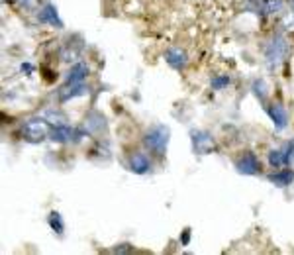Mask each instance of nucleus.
Wrapping results in <instances>:
<instances>
[{
	"label": "nucleus",
	"mask_w": 294,
	"mask_h": 255,
	"mask_svg": "<svg viewBox=\"0 0 294 255\" xmlns=\"http://www.w3.org/2000/svg\"><path fill=\"white\" fill-rule=\"evenodd\" d=\"M169 139H171V129H169V126H165V124L151 126L144 133V145L153 155H157V157H163L167 153Z\"/></svg>",
	"instance_id": "1"
},
{
	"label": "nucleus",
	"mask_w": 294,
	"mask_h": 255,
	"mask_svg": "<svg viewBox=\"0 0 294 255\" xmlns=\"http://www.w3.org/2000/svg\"><path fill=\"white\" fill-rule=\"evenodd\" d=\"M291 53V43L287 41V37L283 35H275L273 39H269V43L265 45V61H267V67L273 71L277 69L281 63L287 61Z\"/></svg>",
	"instance_id": "2"
},
{
	"label": "nucleus",
	"mask_w": 294,
	"mask_h": 255,
	"mask_svg": "<svg viewBox=\"0 0 294 255\" xmlns=\"http://www.w3.org/2000/svg\"><path fill=\"white\" fill-rule=\"evenodd\" d=\"M49 129L51 128L47 126V120L43 116L39 118H29L24 122L22 126V137L28 141V143H41L49 137Z\"/></svg>",
	"instance_id": "3"
},
{
	"label": "nucleus",
	"mask_w": 294,
	"mask_h": 255,
	"mask_svg": "<svg viewBox=\"0 0 294 255\" xmlns=\"http://www.w3.org/2000/svg\"><path fill=\"white\" fill-rule=\"evenodd\" d=\"M190 141H192V151L196 155H208L216 151V141L212 133L206 129H190Z\"/></svg>",
	"instance_id": "4"
},
{
	"label": "nucleus",
	"mask_w": 294,
	"mask_h": 255,
	"mask_svg": "<svg viewBox=\"0 0 294 255\" xmlns=\"http://www.w3.org/2000/svg\"><path fill=\"white\" fill-rule=\"evenodd\" d=\"M235 171L239 175H249V177H255L261 173V163L257 159V155L253 151H245L237 161H235Z\"/></svg>",
	"instance_id": "5"
},
{
	"label": "nucleus",
	"mask_w": 294,
	"mask_h": 255,
	"mask_svg": "<svg viewBox=\"0 0 294 255\" xmlns=\"http://www.w3.org/2000/svg\"><path fill=\"white\" fill-rule=\"evenodd\" d=\"M88 93V87L85 83H65L59 91H57V98L61 104L73 100V98H79V96H85Z\"/></svg>",
	"instance_id": "6"
},
{
	"label": "nucleus",
	"mask_w": 294,
	"mask_h": 255,
	"mask_svg": "<svg viewBox=\"0 0 294 255\" xmlns=\"http://www.w3.org/2000/svg\"><path fill=\"white\" fill-rule=\"evenodd\" d=\"M37 22H39V24H47V26L57 28V30H63V26H65L63 20H61L59 14H57L55 4H51V2L43 4V8L37 12Z\"/></svg>",
	"instance_id": "7"
},
{
	"label": "nucleus",
	"mask_w": 294,
	"mask_h": 255,
	"mask_svg": "<svg viewBox=\"0 0 294 255\" xmlns=\"http://www.w3.org/2000/svg\"><path fill=\"white\" fill-rule=\"evenodd\" d=\"M165 61H167V65H169L171 69L182 71V69L188 65V55H186V51L180 49V47H169V49L165 51Z\"/></svg>",
	"instance_id": "8"
},
{
	"label": "nucleus",
	"mask_w": 294,
	"mask_h": 255,
	"mask_svg": "<svg viewBox=\"0 0 294 255\" xmlns=\"http://www.w3.org/2000/svg\"><path fill=\"white\" fill-rule=\"evenodd\" d=\"M83 126L88 129V133H90V135H100V133H104V131H106L108 122H106V118H104L98 110H92V112H88V114H87V118H85V124H83Z\"/></svg>",
	"instance_id": "9"
},
{
	"label": "nucleus",
	"mask_w": 294,
	"mask_h": 255,
	"mask_svg": "<svg viewBox=\"0 0 294 255\" xmlns=\"http://www.w3.org/2000/svg\"><path fill=\"white\" fill-rule=\"evenodd\" d=\"M128 169H130L132 173H136V175H147V173L151 171V159L147 157L146 153L136 151V153H132L130 159H128Z\"/></svg>",
	"instance_id": "10"
},
{
	"label": "nucleus",
	"mask_w": 294,
	"mask_h": 255,
	"mask_svg": "<svg viewBox=\"0 0 294 255\" xmlns=\"http://www.w3.org/2000/svg\"><path fill=\"white\" fill-rule=\"evenodd\" d=\"M265 110H267V114H269L271 122L275 124L277 129H285V128L289 126V114H287V110H285V106H283V104L273 102V104H269Z\"/></svg>",
	"instance_id": "11"
},
{
	"label": "nucleus",
	"mask_w": 294,
	"mask_h": 255,
	"mask_svg": "<svg viewBox=\"0 0 294 255\" xmlns=\"http://www.w3.org/2000/svg\"><path fill=\"white\" fill-rule=\"evenodd\" d=\"M88 65L83 61H77L71 65L69 73L65 75V83H85V79L88 77Z\"/></svg>",
	"instance_id": "12"
},
{
	"label": "nucleus",
	"mask_w": 294,
	"mask_h": 255,
	"mask_svg": "<svg viewBox=\"0 0 294 255\" xmlns=\"http://www.w3.org/2000/svg\"><path fill=\"white\" fill-rule=\"evenodd\" d=\"M73 129L69 124H57V126H51L49 129V139L55 141V143H69L73 139Z\"/></svg>",
	"instance_id": "13"
},
{
	"label": "nucleus",
	"mask_w": 294,
	"mask_h": 255,
	"mask_svg": "<svg viewBox=\"0 0 294 255\" xmlns=\"http://www.w3.org/2000/svg\"><path fill=\"white\" fill-rule=\"evenodd\" d=\"M61 61L63 63H77L79 61V57L83 55V43H79V45H75V41H67L65 45H63V49H61Z\"/></svg>",
	"instance_id": "14"
},
{
	"label": "nucleus",
	"mask_w": 294,
	"mask_h": 255,
	"mask_svg": "<svg viewBox=\"0 0 294 255\" xmlns=\"http://www.w3.org/2000/svg\"><path fill=\"white\" fill-rule=\"evenodd\" d=\"M267 181L271 183V185H275V187H279V189H287V187H291L294 181V173L291 169H283V171H275V173H271L269 177H267Z\"/></svg>",
	"instance_id": "15"
},
{
	"label": "nucleus",
	"mask_w": 294,
	"mask_h": 255,
	"mask_svg": "<svg viewBox=\"0 0 294 255\" xmlns=\"http://www.w3.org/2000/svg\"><path fill=\"white\" fill-rule=\"evenodd\" d=\"M267 161H269V165H271L273 169H281V167L289 165V163H287L285 149H271L269 155H267Z\"/></svg>",
	"instance_id": "16"
},
{
	"label": "nucleus",
	"mask_w": 294,
	"mask_h": 255,
	"mask_svg": "<svg viewBox=\"0 0 294 255\" xmlns=\"http://www.w3.org/2000/svg\"><path fill=\"white\" fill-rule=\"evenodd\" d=\"M47 224H49V228H51L57 236H63V232H65V222H63V216H61L57 210L49 212V216H47Z\"/></svg>",
	"instance_id": "17"
},
{
	"label": "nucleus",
	"mask_w": 294,
	"mask_h": 255,
	"mask_svg": "<svg viewBox=\"0 0 294 255\" xmlns=\"http://www.w3.org/2000/svg\"><path fill=\"white\" fill-rule=\"evenodd\" d=\"M243 10H245V12H251V14H255V16H259V18H265V16H267L263 0H245V2H243Z\"/></svg>",
	"instance_id": "18"
},
{
	"label": "nucleus",
	"mask_w": 294,
	"mask_h": 255,
	"mask_svg": "<svg viewBox=\"0 0 294 255\" xmlns=\"http://www.w3.org/2000/svg\"><path fill=\"white\" fill-rule=\"evenodd\" d=\"M251 91H253V95L259 98V102H267L269 89H267V83H265L263 79H255L253 85H251Z\"/></svg>",
	"instance_id": "19"
},
{
	"label": "nucleus",
	"mask_w": 294,
	"mask_h": 255,
	"mask_svg": "<svg viewBox=\"0 0 294 255\" xmlns=\"http://www.w3.org/2000/svg\"><path fill=\"white\" fill-rule=\"evenodd\" d=\"M263 4H265L267 16H271V14H281V12L285 10V0H263Z\"/></svg>",
	"instance_id": "20"
},
{
	"label": "nucleus",
	"mask_w": 294,
	"mask_h": 255,
	"mask_svg": "<svg viewBox=\"0 0 294 255\" xmlns=\"http://www.w3.org/2000/svg\"><path fill=\"white\" fill-rule=\"evenodd\" d=\"M43 118H45L47 122H51L53 126H57V124H67V122H65L67 116H65L63 112H57V110H49V112H45Z\"/></svg>",
	"instance_id": "21"
},
{
	"label": "nucleus",
	"mask_w": 294,
	"mask_h": 255,
	"mask_svg": "<svg viewBox=\"0 0 294 255\" xmlns=\"http://www.w3.org/2000/svg\"><path fill=\"white\" fill-rule=\"evenodd\" d=\"M230 77L228 75H218V77H214L212 81H210V87L214 89V91H222V89H226L228 85H230Z\"/></svg>",
	"instance_id": "22"
},
{
	"label": "nucleus",
	"mask_w": 294,
	"mask_h": 255,
	"mask_svg": "<svg viewBox=\"0 0 294 255\" xmlns=\"http://www.w3.org/2000/svg\"><path fill=\"white\" fill-rule=\"evenodd\" d=\"M112 252H114V254H132V252H134V246H130V244H118L116 248H112Z\"/></svg>",
	"instance_id": "23"
},
{
	"label": "nucleus",
	"mask_w": 294,
	"mask_h": 255,
	"mask_svg": "<svg viewBox=\"0 0 294 255\" xmlns=\"http://www.w3.org/2000/svg\"><path fill=\"white\" fill-rule=\"evenodd\" d=\"M285 155H287V163L291 165V163H293V157H294V139L285 145Z\"/></svg>",
	"instance_id": "24"
},
{
	"label": "nucleus",
	"mask_w": 294,
	"mask_h": 255,
	"mask_svg": "<svg viewBox=\"0 0 294 255\" xmlns=\"http://www.w3.org/2000/svg\"><path fill=\"white\" fill-rule=\"evenodd\" d=\"M20 71H22L24 75H31V73L35 71V67H33L31 63H28V61H26V63H22V65H20Z\"/></svg>",
	"instance_id": "25"
},
{
	"label": "nucleus",
	"mask_w": 294,
	"mask_h": 255,
	"mask_svg": "<svg viewBox=\"0 0 294 255\" xmlns=\"http://www.w3.org/2000/svg\"><path fill=\"white\" fill-rule=\"evenodd\" d=\"M190 228H184V232H182V236H180V246H188L190 244Z\"/></svg>",
	"instance_id": "26"
},
{
	"label": "nucleus",
	"mask_w": 294,
	"mask_h": 255,
	"mask_svg": "<svg viewBox=\"0 0 294 255\" xmlns=\"http://www.w3.org/2000/svg\"><path fill=\"white\" fill-rule=\"evenodd\" d=\"M18 2H20V6H24V8L31 10V8L35 6V2H37V0H18Z\"/></svg>",
	"instance_id": "27"
},
{
	"label": "nucleus",
	"mask_w": 294,
	"mask_h": 255,
	"mask_svg": "<svg viewBox=\"0 0 294 255\" xmlns=\"http://www.w3.org/2000/svg\"><path fill=\"white\" fill-rule=\"evenodd\" d=\"M291 2V18L287 20V24H294V0H289Z\"/></svg>",
	"instance_id": "28"
}]
</instances>
